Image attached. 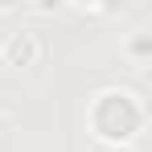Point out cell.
Instances as JSON below:
<instances>
[{"label":"cell","mask_w":152,"mask_h":152,"mask_svg":"<svg viewBox=\"0 0 152 152\" xmlns=\"http://www.w3.org/2000/svg\"><path fill=\"white\" fill-rule=\"evenodd\" d=\"M86 127H91L95 140H103V148H124L144 127V103H140L136 91L107 86L86 107Z\"/></svg>","instance_id":"cell-1"},{"label":"cell","mask_w":152,"mask_h":152,"mask_svg":"<svg viewBox=\"0 0 152 152\" xmlns=\"http://www.w3.org/2000/svg\"><path fill=\"white\" fill-rule=\"evenodd\" d=\"M41 37L37 33H8L4 37V45H0V62L4 66H37V58H41Z\"/></svg>","instance_id":"cell-2"},{"label":"cell","mask_w":152,"mask_h":152,"mask_svg":"<svg viewBox=\"0 0 152 152\" xmlns=\"http://www.w3.org/2000/svg\"><path fill=\"white\" fill-rule=\"evenodd\" d=\"M119 50H124V58L136 66V70H148V62H152V33H144V29H140V33H132Z\"/></svg>","instance_id":"cell-3"},{"label":"cell","mask_w":152,"mask_h":152,"mask_svg":"<svg viewBox=\"0 0 152 152\" xmlns=\"http://www.w3.org/2000/svg\"><path fill=\"white\" fill-rule=\"evenodd\" d=\"M103 152H136L132 144H124V148H103Z\"/></svg>","instance_id":"cell-4"}]
</instances>
